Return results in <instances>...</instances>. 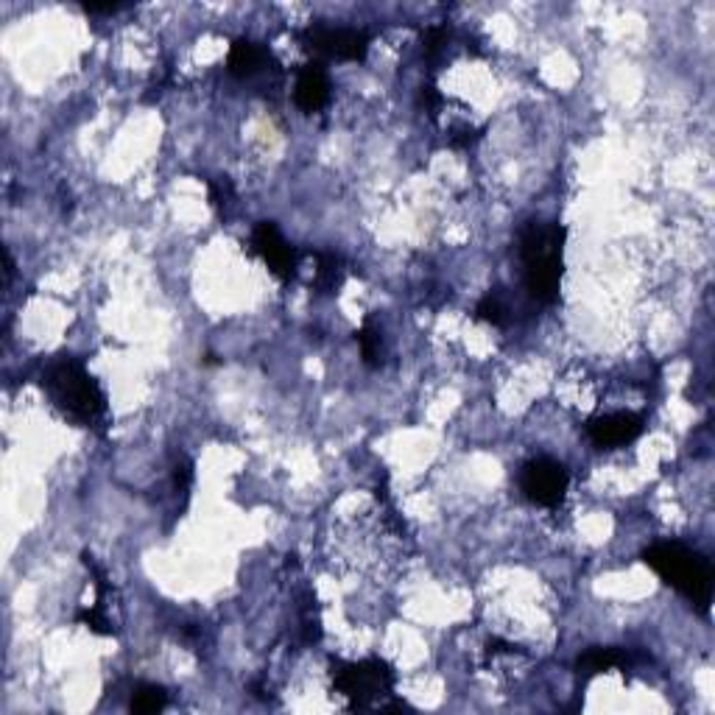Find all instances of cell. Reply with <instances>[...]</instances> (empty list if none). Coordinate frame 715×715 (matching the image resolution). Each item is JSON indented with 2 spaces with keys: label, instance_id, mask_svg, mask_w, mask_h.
Here are the masks:
<instances>
[{
  "label": "cell",
  "instance_id": "277c9868",
  "mask_svg": "<svg viewBox=\"0 0 715 715\" xmlns=\"http://www.w3.org/2000/svg\"><path fill=\"white\" fill-rule=\"evenodd\" d=\"M333 685L350 699V710H366L394 693V671L389 662L369 657L361 662H333Z\"/></svg>",
  "mask_w": 715,
  "mask_h": 715
},
{
  "label": "cell",
  "instance_id": "d6986e66",
  "mask_svg": "<svg viewBox=\"0 0 715 715\" xmlns=\"http://www.w3.org/2000/svg\"><path fill=\"white\" fill-rule=\"evenodd\" d=\"M422 104H425V109H428L431 115H436V109H439V104H442V95L436 93V87H433V84L422 87Z\"/></svg>",
  "mask_w": 715,
  "mask_h": 715
},
{
  "label": "cell",
  "instance_id": "9c48e42d",
  "mask_svg": "<svg viewBox=\"0 0 715 715\" xmlns=\"http://www.w3.org/2000/svg\"><path fill=\"white\" fill-rule=\"evenodd\" d=\"M269 65H274V56L263 45V42L249 40V37H238L230 45V56H227V70L235 79H255L260 73H266Z\"/></svg>",
  "mask_w": 715,
  "mask_h": 715
},
{
  "label": "cell",
  "instance_id": "8fae6325",
  "mask_svg": "<svg viewBox=\"0 0 715 715\" xmlns=\"http://www.w3.org/2000/svg\"><path fill=\"white\" fill-rule=\"evenodd\" d=\"M629 665H632V654L626 648H590L576 660V671L584 679H590V676L618 671V668L626 671Z\"/></svg>",
  "mask_w": 715,
  "mask_h": 715
},
{
  "label": "cell",
  "instance_id": "9a60e30c",
  "mask_svg": "<svg viewBox=\"0 0 715 715\" xmlns=\"http://www.w3.org/2000/svg\"><path fill=\"white\" fill-rule=\"evenodd\" d=\"M475 319L492 324V327H506V324H509V308H506V302L500 299V294H486V297L478 302V308H475Z\"/></svg>",
  "mask_w": 715,
  "mask_h": 715
},
{
  "label": "cell",
  "instance_id": "ba28073f",
  "mask_svg": "<svg viewBox=\"0 0 715 715\" xmlns=\"http://www.w3.org/2000/svg\"><path fill=\"white\" fill-rule=\"evenodd\" d=\"M584 431L590 436V442L595 447H623L629 442H635L637 436L643 433V417L632 414V411H618V414H601V417L587 419Z\"/></svg>",
  "mask_w": 715,
  "mask_h": 715
},
{
  "label": "cell",
  "instance_id": "6da1fadb",
  "mask_svg": "<svg viewBox=\"0 0 715 715\" xmlns=\"http://www.w3.org/2000/svg\"><path fill=\"white\" fill-rule=\"evenodd\" d=\"M565 238L567 230L562 224H545V221H528L526 230L520 232V257H523V280H526L528 297L540 305H551L559 297V285L565 274Z\"/></svg>",
  "mask_w": 715,
  "mask_h": 715
},
{
  "label": "cell",
  "instance_id": "44dd1931",
  "mask_svg": "<svg viewBox=\"0 0 715 715\" xmlns=\"http://www.w3.org/2000/svg\"><path fill=\"white\" fill-rule=\"evenodd\" d=\"M121 9V3H87V6H84V12L90 14H115L121 12Z\"/></svg>",
  "mask_w": 715,
  "mask_h": 715
},
{
  "label": "cell",
  "instance_id": "ac0fdd59",
  "mask_svg": "<svg viewBox=\"0 0 715 715\" xmlns=\"http://www.w3.org/2000/svg\"><path fill=\"white\" fill-rule=\"evenodd\" d=\"M174 484L179 492H188L190 484H193V464L190 461H182L174 467Z\"/></svg>",
  "mask_w": 715,
  "mask_h": 715
},
{
  "label": "cell",
  "instance_id": "7a4b0ae2",
  "mask_svg": "<svg viewBox=\"0 0 715 715\" xmlns=\"http://www.w3.org/2000/svg\"><path fill=\"white\" fill-rule=\"evenodd\" d=\"M640 556L668 587H674L676 593L685 595L699 612L710 609L715 576L707 556H702L699 551H690L688 545H682V542H654Z\"/></svg>",
  "mask_w": 715,
  "mask_h": 715
},
{
  "label": "cell",
  "instance_id": "4fadbf2b",
  "mask_svg": "<svg viewBox=\"0 0 715 715\" xmlns=\"http://www.w3.org/2000/svg\"><path fill=\"white\" fill-rule=\"evenodd\" d=\"M168 704V693L160 685H137L135 693H132V702H129V710L137 715H151L165 710Z\"/></svg>",
  "mask_w": 715,
  "mask_h": 715
},
{
  "label": "cell",
  "instance_id": "3957f363",
  "mask_svg": "<svg viewBox=\"0 0 715 715\" xmlns=\"http://www.w3.org/2000/svg\"><path fill=\"white\" fill-rule=\"evenodd\" d=\"M45 389L56 408L79 425H95L107 411V397L101 392V386L73 355H62L59 361L48 366Z\"/></svg>",
  "mask_w": 715,
  "mask_h": 715
},
{
  "label": "cell",
  "instance_id": "7c38bea8",
  "mask_svg": "<svg viewBox=\"0 0 715 715\" xmlns=\"http://www.w3.org/2000/svg\"><path fill=\"white\" fill-rule=\"evenodd\" d=\"M316 260H319V269H316V283H313V288H316L319 294H336L338 288H341V277H344L341 260H338L336 255H330V252L316 255Z\"/></svg>",
  "mask_w": 715,
  "mask_h": 715
},
{
  "label": "cell",
  "instance_id": "5b68a950",
  "mask_svg": "<svg viewBox=\"0 0 715 715\" xmlns=\"http://www.w3.org/2000/svg\"><path fill=\"white\" fill-rule=\"evenodd\" d=\"M372 37L364 28H327L311 26L302 31V45L319 59H341V62H364Z\"/></svg>",
  "mask_w": 715,
  "mask_h": 715
},
{
  "label": "cell",
  "instance_id": "5bb4252c",
  "mask_svg": "<svg viewBox=\"0 0 715 715\" xmlns=\"http://www.w3.org/2000/svg\"><path fill=\"white\" fill-rule=\"evenodd\" d=\"M358 338V347H361V355H364L366 366H380V350H383V338H380V330L372 324V319H366V324L355 333Z\"/></svg>",
  "mask_w": 715,
  "mask_h": 715
},
{
  "label": "cell",
  "instance_id": "e0dca14e",
  "mask_svg": "<svg viewBox=\"0 0 715 715\" xmlns=\"http://www.w3.org/2000/svg\"><path fill=\"white\" fill-rule=\"evenodd\" d=\"M76 621H79L81 626H87L95 635H112V629H109L107 618H104V609L101 607L79 609V612H76Z\"/></svg>",
  "mask_w": 715,
  "mask_h": 715
},
{
  "label": "cell",
  "instance_id": "8992f818",
  "mask_svg": "<svg viewBox=\"0 0 715 715\" xmlns=\"http://www.w3.org/2000/svg\"><path fill=\"white\" fill-rule=\"evenodd\" d=\"M567 484H570V475H567L565 464L551 456H537V459L526 461L520 470L523 495L545 509H556L565 500Z\"/></svg>",
  "mask_w": 715,
  "mask_h": 715
},
{
  "label": "cell",
  "instance_id": "30bf717a",
  "mask_svg": "<svg viewBox=\"0 0 715 715\" xmlns=\"http://www.w3.org/2000/svg\"><path fill=\"white\" fill-rule=\"evenodd\" d=\"M294 98H297L299 109H305V112H319L330 101V79L319 62H311L299 70Z\"/></svg>",
  "mask_w": 715,
  "mask_h": 715
},
{
  "label": "cell",
  "instance_id": "ffe728a7",
  "mask_svg": "<svg viewBox=\"0 0 715 715\" xmlns=\"http://www.w3.org/2000/svg\"><path fill=\"white\" fill-rule=\"evenodd\" d=\"M478 137L481 135L473 132V129H459V132H453V146H456V149H467V146H473Z\"/></svg>",
  "mask_w": 715,
  "mask_h": 715
},
{
  "label": "cell",
  "instance_id": "52a82bcc",
  "mask_svg": "<svg viewBox=\"0 0 715 715\" xmlns=\"http://www.w3.org/2000/svg\"><path fill=\"white\" fill-rule=\"evenodd\" d=\"M252 249L266 260V266H269L274 277H280L283 283L294 280L299 266L297 249L285 241L283 232L277 230L274 221H260L257 224L255 232H252Z\"/></svg>",
  "mask_w": 715,
  "mask_h": 715
},
{
  "label": "cell",
  "instance_id": "2e32d148",
  "mask_svg": "<svg viewBox=\"0 0 715 715\" xmlns=\"http://www.w3.org/2000/svg\"><path fill=\"white\" fill-rule=\"evenodd\" d=\"M447 40H450V34H447L445 26H431L422 31V54H425V59H428L431 65L442 56Z\"/></svg>",
  "mask_w": 715,
  "mask_h": 715
}]
</instances>
